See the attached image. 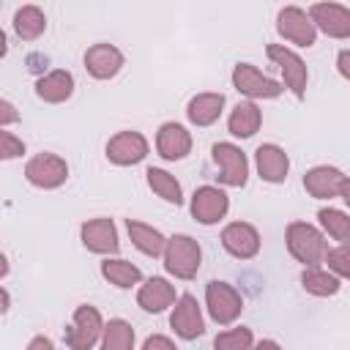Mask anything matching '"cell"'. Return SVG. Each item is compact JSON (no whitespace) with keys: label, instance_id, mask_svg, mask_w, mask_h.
<instances>
[{"label":"cell","instance_id":"1","mask_svg":"<svg viewBox=\"0 0 350 350\" xmlns=\"http://www.w3.org/2000/svg\"><path fill=\"white\" fill-rule=\"evenodd\" d=\"M284 243L293 260H298L301 265H320L328 254L325 232L309 221H290L284 230Z\"/></svg>","mask_w":350,"mask_h":350},{"label":"cell","instance_id":"2","mask_svg":"<svg viewBox=\"0 0 350 350\" xmlns=\"http://www.w3.org/2000/svg\"><path fill=\"white\" fill-rule=\"evenodd\" d=\"M161 257H164V271L175 279H183V282L194 279L200 265H202V249L186 232H178V235L167 238V246H164Z\"/></svg>","mask_w":350,"mask_h":350},{"label":"cell","instance_id":"3","mask_svg":"<svg viewBox=\"0 0 350 350\" xmlns=\"http://www.w3.org/2000/svg\"><path fill=\"white\" fill-rule=\"evenodd\" d=\"M205 306H208V314L213 323L219 325H230L241 317L243 312V298L241 293L230 284V282H221V279H211L205 284Z\"/></svg>","mask_w":350,"mask_h":350},{"label":"cell","instance_id":"4","mask_svg":"<svg viewBox=\"0 0 350 350\" xmlns=\"http://www.w3.org/2000/svg\"><path fill=\"white\" fill-rule=\"evenodd\" d=\"M265 55H268L271 63L282 71L284 88H287L295 98H304V96H306V82H309V68H306L304 57H301L298 52H293L290 46H284V44H268Z\"/></svg>","mask_w":350,"mask_h":350},{"label":"cell","instance_id":"5","mask_svg":"<svg viewBox=\"0 0 350 350\" xmlns=\"http://www.w3.org/2000/svg\"><path fill=\"white\" fill-rule=\"evenodd\" d=\"M104 320H101V312L90 304H79L74 309V317H71V328H68V336H66V345L74 347V350H90L96 345H101V336H104Z\"/></svg>","mask_w":350,"mask_h":350},{"label":"cell","instance_id":"6","mask_svg":"<svg viewBox=\"0 0 350 350\" xmlns=\"http://www.w3.org/2000/svg\"><path fill=\"white\" fill-rule=\"evenodd\" d=\"M232 88L241 93V96H246V98H252V101H268V98H276V96H282V90H284V85L282 82H276V79H271L268 74H262L257 66H252V63H235V68H232Z\"/></svg>","mask_w":350,"mask_h":350},{"label":"cell","instance_id":"7","mask_svg":"<svg viewBox=\"0 0 350 350\" xmlns=\"http://www.w3.org/2000/svg\"><path fill=\"white\" fill-rule=\"evenodd\" d=\"M211 156H213V164L219 170V183L221 186H232V189H243L246 180H249V159L246 153L232 145V142H216L211 148Z\"/></svg>","mask_w":350,"mask_h":350},{"label":"cell","instance_id":"8","mask_svg":"<svg viewBox=\"0 0 350 350\" xmlns=\"http://www.w3.org/2000/svg\"><path fill=\"white\" fill-rule=\"evenodd\" d=\"M25 180L36 189H57L68 180V164L57 153H36L25 164Z\"/></svg>","mask_w":350,"mask_h":350},{"label":"cell","instance_id":"9","mask_svg":"<svg viewBox=\"0 0 350 350\" xmlns=\"http://www.w3.org/2000/svg\"><path fill=\"white\" fill-rule=\"evenodd\" d=\"M276 33L295 46H314L317 41V27L312 16L298 5H284L276 14Z\"/></svg>","mask_w":350,"mask_h":350},{"label":"cell","instance_id":"10","mask_svg":"<svg viewBox=\"0 0 350 350\" xmlns=\"http://www.w3.org/2000/svg\"><path fill=\"white\" fill-rule=\"evenodd\" d=\"M148 150H150V145H148L145 134H139L134 129L112 134L107 148H104L107 161L115 164V167H134V164H139L148 156Z\"/></svg>","mask_w":350,"mask_h":350},{"label":"cell","instance_id":"11","mask_svg":"<svg viewBox=\"0 0 350 350\" xmlns=\"http://www.w3.org/2000/svg\"><path fill=\"white\" fill-rule=\"evenodd\" d=\"M189 211H191L194 221L211 227V224H216V221H221V219L227 216V211H230V197H227V191L219 189V186H200V189H194V194H191Z\"/></svg>","mask_w":350,"mask_h":350},{"label":"cell","instance_id":"12","mask_svg":"<svg viewBox=\"0 0 350 350\" xmlns=\"http://www.w3.org/2000/svg\"><path fill=\"white\" fill-rule=\"evenodd\" d=\"M170 328L180 339H186V342H191V339H197V336L205 334V317H202V309H200V304H197V298L191 293L178 295V301L172 304Z\"/></svg>","mask_w":350,"mask_h":350},{"label":"cell","instance_id":"13","mask_svg":"<svg viewBox=\"0 0 350 350\" xmlns=\"http://www.w3.org/2000/svg\"><path fill=\"white\" fill-rule=\"evenodd\" d=\"M309 16H312L317 33H325L328 38H336V41L350 38V8L347 5L323 0L309 8Z\"/></svg>","mask_w":350,"mask_h":350},{"label":"cell","instance_id":"14","mask_svg":"<svg viewBox=\"0 0 350 350\" xmlns=\"http://www.w3.org/2000/svg\"><path fill=\"white\" fill-rule=\"evenodd\" d=\"M79 241L88 252L93 254H118L120 249V238H118V227L112 219L107 216H96L82 221L79 227Z\"/></svg>","mask_w":350,"mask_h":350},{"label":"cell","instance_id":"15","mask_svg":"<svg viewBox=\"0 0 350 350\" xmlns=\"http://www.w3.org/2000/svg\"><path fill=\"white\" fill-rule=\"evenodd\" d=\"M82 63H85V68H88V74L93 79H112L126 66V57H123V52L115 44L98 41V44H93V46L85 49Z\"/></svg>","mask_w":350,"mask_h":350},{"label":"cell","instance_id":"16","mask_svg":"<svg viewBox=\"0 0 350 350\" xmlns=\"http://www.w3.org/2000/svg\"><path fill=\"white\" fill-rule=\"evenodd\" d=\"M221 246L235 260H252L260 252V232L249 221H230L221 230Z\"/></svg>","mask_w":350,"mask_h":350},{"label":"cell","instance_id":"17","mask_svg":"<svg viewBox=\"0 0 350 350\" xmlns=\"http://www.w3.org/2000/svg\"><path fill=\"white\" fill-rule=\"evenodd\" d=\"M347 175L339 170V167H331V164H317L312 170H306L304 175V189L309 197L314 200H334L342 194V186H345Z\"/></svg>","mask_w":350,"mask_h":350},{"label":"cell","instance_id":"18","mask_svg":"<svg viewBox=\"0 0 350 350\" xmlns=\"http://www.w3.org/2000/svg\"><path fill=\"white\" fill-rule=\"evenodd\" d=\"M254 167H257L260 180H265V183H284L287 172H290V156L284 153L282 145L262 142L254 150Z\"/></svg>","mask_w":350,"mask_h":350},{"label":"cell","instance_id":"19","mask_svg":"<svg viewBox=\"0 0 350 350\" xmlns=\"http://www.w3.org/2000/svg\"><path fill=\"white\" fill-rule=\"evenodd\" d=\"M156 150L164 161H180L191 153V134L183 123L167 120L156 131Z\"/></svg>","mask_w":350,"mask_h":350},{"label":"cell","instance_id":"20","mask_svg":"<svg viewBox=\"0 0 350 350\" xmlns=\"http://www.w3.org/2000/svg\"><path fill=\"white\" fill-rule=\"evenodd\" d=\"M178 301V293H175V284L167 282L164 276H150L139 284L137 290V304L142 312L148 314H161L164 309H170L172 304Z\"/></svg>","mask_w":350,"mask_h":350},{"label":"cell","instance_id":"21","mask_svg":"<svg viewBox=\"0 0 350 350\" xmlns=\"http://www.w3.org/2000/svg\"><path fill=\"white\" fill-rule=\"evenodd\" d=\"M36 96L46 104H63L74 96V74L66 68H52L36 79Z\"/></svg>","mask_w":350,"mask_h":350},{"label":"cell","instance_id":"22","mask_svg":"<svg viewBox=\"0 0 350 350\" xmlns=\"http://www.w3.org/2000/svg\"><path fill=\"white\" fill-rule=\"evenodd\" d=\"M224 112V93H213V90H205V93H197L189 98L186 104V118L191 126H213Z\"/></svg>","mask_w":350,"mask_h":350},{"label":"cell","instance_id":"23","mask_svg":"<svg viewBox=\"0 0 350 350\" xmlns=\"http://www.w3.org/2000/svg\"><path fill=\"white\" fill-rule=\"evenodd\" d=\"M260 126H262V112H260V107H257L252 98L238 101V104L232 107L230 118H227V129H230V134L238 137V139L254 137V134L260 131Z\"/></svg>","mask_w":350,"mask_h":350},{"label":"cell","instance_id":"24","mask_svg":"<svg viewBox=\"0 0 350 350\" xmlns=\"http://www.w3.org/2000/svg\"><path fill=\"white\" fill-rule=\"evenodd\" d=\"M126 230H129L131 243H134L145 257H161V254H164L167 238H164L153 224H145V221H139V219H126Z\"/></svg>","mask_w":350,"mask_h":350},{"label":"cell","instance_id":"25","mask_svg":"<svg viewBox=\"0 0 350 350\" xmlns=\"http://www.w3.org/2000/svg\"><path fill=\"white\" fill-rule=\"evenodd\" d=\"M301 287H304L309 295L328 298V295H336L342 284H339V276H336L331 268L304 265V271H301Z\"/></svg>","mask_w":350,"mask_h":350},{"label":"cell","instance_id":"26","mask_svg":"<svg viewBox=\"0 0 350 350\" xmlns=\"http://www.w3.org/2000/svg\"><path fill=\"white\" fill-rule=\"evenodd\" d=\"M101 276L109 284H115L118 290H131V287H137L142 282V271L134 262H129L123 257H109V254L101 262Z\"/></svg>","mask_w":350,"mask_h":350},{"label":"cell","instance_id":"27","mask_svg":"<svg viewBox=\"0 0 350 350\" xmlns=\"http://www.w3.org/2000/svg\"><path fill=\"white\" fill-rule=\"evenodd\" d=\"M46 30V14L38 5H19L14 11V33L22 41H36Z\"/></svg>","mask_w":350,"mask_h":350},{"label":"cell","instance_id":"28","mask_svg":"<svg viewBox=\"0 0 350 350\" xmlns=\"http://www.w3.org/2000/svg\"><path fill=\"white\" fill-rule=\"evenodd\" d=\"M145 180H148L150 191H153L156 197H161L164 202H170V205H180V202H183L180 180H178L172 172H167V170H161V167H148Z\"/></svg>","mask_w":350,"mask_h":350},{"label":"cell","instance_id":"29","mask_svg":"<svg viewBox=\"0 0 350 350\" xmlns=\"http://www.w3.org/2000/svg\"><path fill=\"white\" fill-rule=\"evenodd\" d=\"M317 221L328 238H334L339 243H350V213H345L339 208H320Z\"/></svg>","mask_w":350,"mask_h":350},{"label":"cell","instance_id":"30","mask_svg":"<svg viewBox=\"0 0 350 350\" xmlns=\"http://www.w3.org/2000/svg\"><path fill=\"white\" fill-rule=\"evenodd\" d=\"M101 347L104 350H131L134 347V328H131V323H126L123 317H112L104 325Z\"/></svg>","mask_w":350,"mask_h":350},{"label":"cell","instance_id":"31","mask_svg":"<svg viewBox=\"0 0 350 350\" xmlns=\"http://www.w3.org/2000/svg\"><path fill=\"white\" fill-rule=\"evenodd\" d=\"M252 345H254V336H252V328H246V325L227 328V331L216 334V339H213L216 350H249Z\"/></svg>","mask_w":350,"mask_h":350},{"label":"cell","instance_id":"32","mask_svg":"<svg viewBox=\"0 0 350 350\" xmlns=\"http://www.w3.org/2000/svg\"><path fill=\"white\" fill-rule=\"evenodd\" d=\"M339 279H350V243H339L334 249H328L325 260H323Z\"/></svg>","mask_w":350,"mask_h":350},{"label":"cell","instance_id":"33","mask_svg":"<svg viewBox=\"0 0 350 350\" xmlns=\"http://www.w3.org/2000/svg\"><path fill=\"white\" fill-rule=\"evenodd\" d=\"M22 153H25V142L19 137H14V131L3 129L0 131V159L3 161H11V159H16Z\"/></svg>","mask_w":350,"mask_h":350},{"label":"cell","instance_id":"34","mask_svg":"<svg viewBox=\"0 0 350 350\" xmlns=\"http://www.w3.org/2000/svg\"><path fill=\"white\" fill-rule=\"evenodd\" d=\"M19 120V112H16V107L8 101V98H0V126L3 129H8L11 123H16Z\"/></svg>","mask_w":350,"mask_h":350},{"label":"cell","instance_id":"35","mask_svg":"<svg viewBox=\"0 0 350 350\" xmlns=\"http://www.w3.org/2000/svg\"><path fill=\"white\" fill-rule=\"evenodd\" d=\"M142 347L145 350H153V347H164V350H172L175 347V339H170V336H148L145 342H142Z\"/></svg>","mask_w":350,"mask_h":350},{"label":"cell","instance_id":"36","mask_svg":"<svg viewBox=\"0 0 350 350\" xmlns=\"http://www.w3.org/2000/svg\"><path fill=\"white\" fill-rule=\"evenodd\" d=\"M336 71L350 82V49H342V52L336 55Z\"/></svg>","mask_w":350,"mask_h":350},{"label":"cell","instance_id":"37","mask_svg":"<svg viewBox=\"0 0 350 350\" xmlns=\"http://www.w3.org/2000/svg\"><path fill=\"white\" fill-rule=\"evenodd\" d=\"M38 347H44V350H52V347H55V342H52L49 336H33V339L27 342V350H38Z\"/></svg>","mask_w":350,"mask_h":350},{"label":"cell","instance_id":"38","mask_svg":"<svg viewBox=\"0 0 350 350\" xmlns=\"http://www.w3.org/2000/svg\"><path fill=\"white\" fill-rule=\"evenodd\" d=\"M0 304H3V306H0V312L5 314V312H8V304H11V295H8V290H5V287H0Z\"/></svg>","mask_w":350,"mask_h":350},{"label":"cell","instance_id":"39","mask_svg":"<svg viewBox=\"0 0 350 350\" xmlns=\"http://www.w3.org/2000/svg\"><path fill=\"white\" fill-rule=\"evenodd\" d=\"M339 197H342V200H345V205L350 208V178L345 180V186H342V194H339Z\"/></svg>","mask_w":350,"mask_h":350}]
</instances>
